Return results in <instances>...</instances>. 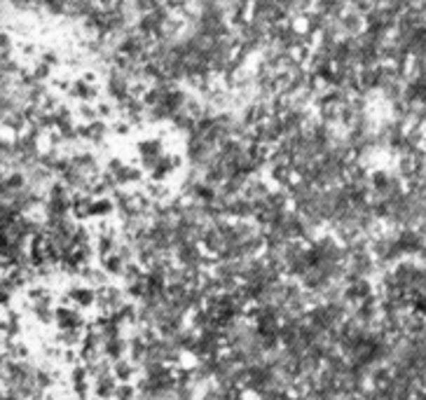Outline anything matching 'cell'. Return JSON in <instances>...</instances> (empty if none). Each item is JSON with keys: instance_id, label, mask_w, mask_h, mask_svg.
<instances>
[{"instance_id": "6da1fadb", "label": "cell", "mask_w": 426, "mask_h": 400, "mask_svg": "<svg viewBox=\"0 0 426 400\" xmlns=\"http://www.w3.org/2000/svg\"><path fill=\"white\" fill-rule=\"evenodd\" d=\"M54 319H57L61 330H82L80 314L75 312V309H71V307H59L57 314H54Z\"/></svg>"}, {"instance_id": "277c9868", "label": "cell", "mask_w": 426, "mask_h": 400, "mask_svg": "<svg viewBox=\"0 0 426 400\" xmlns=\"http://www.w3.org/2000/svg\"><path fill=\"white\" fill-rule=\"evenodd\" d=\"M136 393H138V391H134V386H129V384H120V386H117V391H115L113 400H134Z\"/></svg>"}, {"instance_id": "5b68a950", "label": "cell", "mask_w": 426, "mask_h": 400, "mask_svg": "<svg viewBox=\"0 0 426 400\" xmlns=\"http://www.w3.org/2000/svg\"><path fill=\"white\" fill-rule=\"evenodd\" d=\"M110 211H113V201H108V199H94L92 215H108Z\"/></svg>"}, {"instance_id": "7a4b0ae2", "label": "cell", "mask_w": 426, "mask_h": 400, "mask_svg": "<svg viewBox=\"0 0 426 400\" xmlns=\"http://www.w3.org/2000/svg\"><path fill=\"white\" fill-rule=\"evenodd\" d=\"M68 298H71L78 307H92L94 302L99 300V293H96V288L85 286V288H73Z\"/></svg>"}, {"instance_id": "3957f363", "label": "cell", "mask_w": 426, "mask_h": 400, "mask_svg": "<svg viewBox=\"0 0 426 400\" xmlns=\"http://www.w3.org/2000/svg\"><path fill=\"white\" fill-rule=\"evenodd\" d=\"M134 372H136V363H131L129 358H122V361H115L113 363V375H115L117 382H122V384L131 382Z\"/></svg>"}]
</instances>
